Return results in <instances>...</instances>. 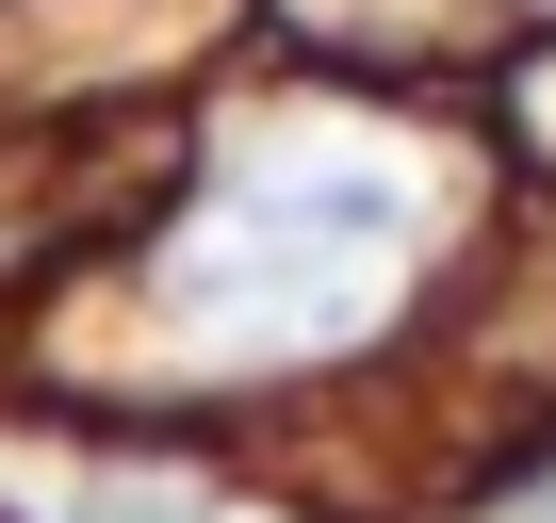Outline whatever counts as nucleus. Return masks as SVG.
I'll use <instances>...</instances> for the list:
<instances>
[{
    "mask_svg": "<svg viewBox=\"0 0 556 523\" xmlns=\"http://www.w3.org/2000/svg\"><path fill=\"white\" fill-rule=\"evenodd\" d=\"M491 17H523V34H540V17H556V0H491Z\"/></svg>",
    "mask_w": 556,
    "mask_h": 523,
    "instance_id": "nucleus-2",
    "label": "nucleus"
},
{
    "mask_svg": "<svg viewBox=\"0 0 556 523\" xmlns=\"http://www.w3.org/2000/svg\"><path fill=\"white\" fill-rule=\"evenodd\" d=\"M442 229V164L426 131L393 115H295V131H262L148 262V311L197 377H262V360H328L361 344L393 295H409V262Z\"/></svg>",
    "mask_w": 556,
    "mask_h": 523,
    "instance_id": "nucleus-1",
    "label": "nucleus"
}]
</instances>
